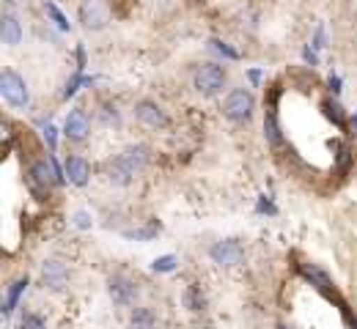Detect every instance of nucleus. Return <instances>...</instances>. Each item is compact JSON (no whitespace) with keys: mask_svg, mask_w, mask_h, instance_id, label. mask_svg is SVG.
Segmentation results:
<instances>
[{"mask_svg":"<svg viewBox=\"0 0 357 329\" xmlns=\"http://www.w3.org/2000/svg\"><path fill=\"white\" fill-rule=\"evenodd\" d=\"M146 162H149V148L146 145H130V148H124L119 157H113L110 162H107V179L113 182V184H119V187H124V184H130L135 176L146 168Z\"/></svg>","mask_w":357,"mask_h":329,"instance_id":"obj_1","label":"nucleus"},{"mask_svg":"<svg viewBox=\"0 0 357 329\" xmlns=\"http://www.w3.org/2000/svg\"><path fill=\"white\" fill-rule=\"evenodd\" d=\"M256 113V96L250 94L248 88H234L231 94L225 96L223 102V115L234 124H248Z\"/></svg>","mask_w":357,"mask_h":329,"instance_id":"obj_2","label":"nucleus"},{"mask_svg":"<svg viewBox=\"0 0 357 329\" xmlns=\"http://www.w3.org/2000/svg\"><path fill=\"white\" fill-rule=\"evenodd\" d=\"M228 83V74L220 63H204L192 74V88L201 96H218Z\"/></svg>","mask_w":357,"mask_h":329,"instance_id":"obj_3","label":"nucleus"},{"mask_svg":"<svg viewBox=\"0 0 357 329\" xmlns=\"http://www.w3.org/2000/svg\"><path fill=\"white\" fill-rule=\"evenodd\" d=\"M0 94H3V99H6L11 107H17V110H22V107L31 104L28 83H25V77L17 74L14 69H3V74H0Z\"/></svg>","mask_w":357,"mask_h":329,"instance_id":"obj_4","label":"nucleus"},{"mask_svg":"<svg viewBox=\"0 0 357 329\" xmlns=\"http://www.w3.org/2000/svg\"><path fill=\"white\" fill-rule=\"evenodd\" d=\"M209 258L223 266V269H231V266H239L242 258H245V247L236 241V239H223V241H215L209 247Z\"/></svg>","mask_w":357,"mask_h":329,"instance_id":"obj_5","label":"nucleus"},{"mask_svg":"<svg viewBox=\"0 0 357 329\" xmlns=\"http://www.w3.org/2000/svg\"><path fill=\"white\" fill-rule=\"evenodd\" d=\"M77 14L86 31H105L110 25V8L105 6V0H83Z\"/></svg>","mask_w":357,"mask_h":329,"instance_id":"obj_6","label":"nucleus"},{"mask_svg":"<svg viewBox=\"0 0 357 329\" xmlns=\"http://www.w3.org/2000/svg\"><path fill=\"white\" fill-rule=\"evenodd\" d=\"M135 118L146 127V129H165L168 127V115H165V110L157 104V102H151V99H140L137 104H135Z\"/></svg>","mask_w":357,"mask_h":329,"instance_id":"obj_7","label":"nucleus"},{"mask_svg":"<svg viewBox=\"0 0 357 329\" xmlns=\"http://www.w3.org/2000/svg\"><path fill=\"white\" fill-rule=\"evenodd\" d=\"M107 294H110V299L119 305V307H130L135 305V299H137V282L130 280L127 275H113L110 280H107Z\"/></svg>","mask_w":357,"mask_h":329,"instance_id":"obj_8","label":"nucleus"},{"mask_svg":"<svg viewBox=\"0 0 357 329\" xmlns=\"http://www.w3.org/2000/svg\"><path fill=\"white\" fill-rule=\"evenodd\" d=\"M63 135H66V141H72V143L89 141L91 121H89V113H86L83 107L69 110V115H66V121H63Z\"/></svg>","mask_w":357,"mask_h":329,"instance_id":"obj_9","label":"nucleus"},{"mask_svg":"<svg viewBox=\"0 0 357 329\" xmlns=\"http://www.w3.org/2000/svg\"><path fill=\"white\" fill-rule=\"evenodd\" d=\"M42 282L50 291H63L69 285V266L58 258H50L42 264Z\"/></svg>","mask_w":357,"mask_h":329,"instance_id":"obj_10","label":"nucleus"},{"mask_svg":"<svg viewBox=\"0 0 357 329\" xmlns=\"http://www.w3.org/2000/svg\"><path fill=\"white\" fill-rule=\"evenodd\" d=\"M31 182H33V187H52V184H61L63 182V173L58 170V165L52 162V159H39V162H33V168H31Z\"/></svg>","mask_w":357,"mask_h":329,"instance_id":"obj_11","label":"nucleus"},{"mask_svg":"<svg viewBox=\"0 0 357 329\" xmlns=\"http://www.w3.org/2000/svg\"><path fill=\"white\" fill-rule=\"evenodd\" d=\"M63 173H66V179L75 184V187H86L91 179V165L83 159V157H66V162H63Z\"/></svg>","mask_w":357,"mask_h":329,"instance_id":"obj_12","label":"nucleus"},{"mask_svg":"<svg viewBox=\"0 0 357 329\" xmlns=\"http://www.w3.org/2000/svg\"><path fill=\"white\" fill-rule=\"evenodd\" d=\"M0 33H3V45L6 47H17L22 42V25L14 14H3L0 19Z\"/></svg>","mask_w":357,"mask_h":329,"instance_id":"obj_13","label":"nucleus"},{"mask_svg":"<svg viewBox=\"0 0 357 329\" xmlns=\"http://www.w3.org/2000/svg\"><path fill=\"white\" fill-rule=\"evenodd\" d=\"M300 272H303V278H305V280H311L319 291H324L327 296H333V282H330V278H327L321 269H316V266H305V264H303V266H300Z\"/></svg>","mask_w":357,"mask_h":329,"instance_id":"obj_14","label":"nucleus"},{"mask_svg":"<svg viewBox=\"0 0 357 329\" xmlns=\"http://www.w3.org/2000/svg\"><path fill=\"white\" fill-rule=\"evenodd\" d=\"M157 327V316L151 307H135L130 316V329H154Z\"/></svg>","mask_w":357,"mask_h":329,"instance_id":"obj_15","label":"nucleus"},{"mask_svg":"<svg viewBox=\"0 0 357 329\" xmlns=\"http://www.w3.org/2000/svg\"><path fill=\"white\" fill-rule=\"evenodd\" d=\"M25 288H28V278H20L17 282H11V288H8V294H6V302H3V313H6V316L14 313V307H17V302H20V296H22Z\"/></svg>","mask_w":357,"mask_h":329,"instance_id":"obj_16","label":"nucleus"},{"mask_svg":"<svg viewBox=\"0 0 357 329\" xmlns=\"http://www.w3.org/2000/svg\"><path fill=\"white\" fill-rule=\"evenodd\" d=\"M184 307H187V310H192V313H198V310H204V307H206V296L201 294V288H198V285H190V288L184 291Z\"/></svg>","mask_w":357,"mask_h":329,"instance_id":"obj_17","label":"nucleus"},{"mask_svg":"<svg viewBox=\"0 0 357 329\" xmlns=\"http://www.w3.org/2000/svg\"><path fill=\"white\" fill-rule=\"evenodd\" d=\"M176 266H178L176 255H160V258H154L151 272H157V275H168V272H174Z\"/></svg>","mask_w":357,"mask_h":329,"instance_id":"obj_18","label":"nucleus"},{"mask_svg":"<svg viewBox=\"0 0 357 329\" xmlns=\"http://www.w3.org/2000/svg\"><path fill=\"white\" fill-rule=\"evenodd\" d=\"M321 107H324V113H327V118H333V121H335L338 127H344V121H347V115H344V107H341V104H338L335 99H333V102L327 99V102H324Z\"/></svg>","mask_w":357,"mask_h":329,"instance_id":"obj_19","label":"nucleus"},{"mask_svg":"<svg viewBox=\"0 0 357 329\" xmlns=\"http://www.w3.org/2000/svg\"><path fill=\"white\" fill-rule=\"evenodd\" d=\"M20 329H47V324H45V319L36 316V313H22Z\"/></svg>","mask_w":357,"mask_h":329,"instance_id":"obj_20","label":"nucleus"},{"mask_svg":"<svg viewBox=\"0 0 357 329\" xmlns=\"http://www.w3.org/2000/svg\"><path fill=\"white\" fill-rule=\"evenodd\" d=\"M45 8H47V14L52 17V22H55V25H58L61 31H69V19H66V17L61 14V8H58L55 3H45Z\"/></svg>","mask_w":357,"mask_h":329,"instance_id":"obj_21","label":"nucleus"},{"mask_svg":"<svg viewBox=\"0 0 357 329\" xmlns=\"http://www.w3.org/2000/svg\"><path fill=\"white\" fill-rule=\"evenodd\" d=\"M264 132H267V141L272 145H278L280 141V135H278V124H275V113H267V118H264Z\"/></svg>","mask_w":357,"mask_h":329,"instance_id":"obj_22","label":"nucleus"},{"mask_svg":"<svg viewBox=\"0 0 357 329\" xmlns=\"http://www.w3.org/2000/svg\"><path fill=\"white\" fill-rule=\"evenodd\" d=\"M209 45H212V49H215V52H220V55H223V58H228V61H236V58H239V52H236V49H231L225 42H220V39H209Z\"/></svg>","mask_w":357,"mask_h":329,"instance_id":"obj_23","label":"nucleus"},{"mask_svg":"<svg viewBox=\"0 0 357 329\" xmlns=\"http://www.w3.org/2000/svg\"><path fill=\"white\" fill-rule=\"evenodd\" d=\"M80 86H91V77H83V74H77V77H75V80L66 86V91H63V99H69V96L77 94V88H80Z\"/></svg>","mask_w":357,"mask_h":329,"instance_id":"obj_24","label":"nucleus"},{"mask_svg":"<svg viewBox=\"0 0 357 329\" xmlns=\"http://www.w3.org/2000/svg\"><path fill=\"white\" fill-rule=\"evenodd\" d=\"M75 225H77V228H91V217L86 211H77V214H75Z\"/></svg>","mask_w":357,"mask_h":329,"instance_id":"obj_25","label":"nucleus"},{"mask_svg":"<svg viewBox=\"0 0 357 329\" xmlns=\"http://www.w3.org/2000/svg\"><path fill=\"white\" fill-rule=\"evenodd\" d=\"M45 141L50 143V148H55V127L52 124H45Z\"/></svg>","mask_w":357,"mask_h":329,"instance_id":"obj_26","label":"nucleus"},{"mask_svg":"<svg viewBox=\"0 0 357 329\" xmlns=\"http://www.w3.org/2000/svg\"><path fill=\"white\" fill-rule=\"evenodd\" d=\"M303 55H305V61H308V63H311V66H316V63H319V58H316V52H313L311 47L305 49V52H303Z\"/></svg>","mask_w":357,"mask_h":329,"instance_id":"obj_27","label":"nucleus"},{"mask_svg":"<svg viewBox=\"0 0 357 329\" xmlns=\"http://www.w3.org/2000/svg\"><path fill=\"white\" fill-rule=\"evenodd\" d=\"M338 86H341V80H338V77H330V88H333V91H335V94H338V91H341V88H338Z\"/></svg>","mask_w":357,"mask_h":329,"instance_id":"obj_28","label":"nucleus"},{"mask_svg":"<svg viewBox=\"0 0 357 329\" xmlns=\"http://www.w3.org/2000/svg\"><path fill=\"white\" fill-rule=\"evenodd\" d=\"M250 80H253V83H259V80H261V72H259V69H253V72H250Z\"/></svg>","mask_w":357,"mask_h":329,"instance_id":"obj_29","label":"nucleus"},{"mask_svg":"<svg viewBox=\"0 0 357 329\" xmlns=\"http://www.w3.org/2000/svg\"><path fill=\"white\" fill-rule=\"evenodd\" d=\"M355 129H357V113H355Z\"/></svg>","mask_w":357,"mask_h":329,"instance_id":"obj_30","label":"nucleus"},{"mask_svg":"<svg viewBox=\"0 0 357 329\" xmlns=\"http://www.w3.org/2000/svg\"><path fill=\"white\" fill-rule=\"evenodd\" d=\"M8 3H20V0H8Z\"/></svg>","mask_w":357,"mask_h":329,"instance_id":"obj_31","label":"nucleus"},{"mask_svg":"<svg viewBox=\"0 0 357 329\" xmlns=\"http://www.w3.org/2000/svg\"><path fill=\"white\" fill-rule=\"evenodd\" d=\"M280 329H289V327H280Z\"/></svg>","mask_w":357,"mask_h":329,"instance_id":"obj_32","label":"nucleus"}]
</instances>
